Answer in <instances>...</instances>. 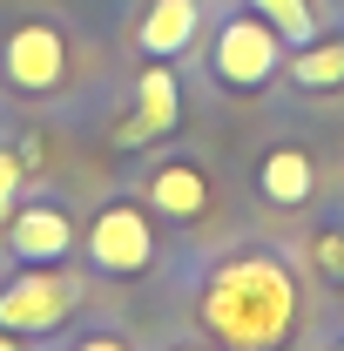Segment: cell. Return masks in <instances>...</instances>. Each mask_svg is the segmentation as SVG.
I'll list each match as a JSON object with an SVG mask.
<instances>
[{
    "mask_svg": "<svg viewBox=\"0 0 344 351\" xmlns=\"http://www.w3.org/2000/svg\"><path fill=\"white\" fill-rule=\"evenodd\" d=\"M142 203L156 217H169V223H196L216 203V182L196 156H162V162L142 169Z\"/></svg>",
    "mask_w": 344,
    "mask_h": 351,
    "instance_id": "obj_7",
    "label": "cell"
},
{
    "mask_svg": "<svg viewBox=\"0 0 344 351\" xmlns=\"http://www.w3.org/2000/svg\"><path fill=\"white\" fill-rule=\"evenodd\" d=\"M310 263L324 284H344V230H317L310 237Z\"/></svg>",
    "mask_w": 344,
    "mask_h": 351,
    "instance_id": "obj_13",
    "label": "cell"
},
{
    "mask_svg": "<svg viewBox=\"0 0 344 351\" xmlns=\"http://www.w3.org/2000/svg\"><path fill=\"white\" fill-rule=\"evenodd\" d=\"M0 75L14 95H54L68 82V34L54 21H21L0 41Z\"/></svg>",
    "mask_w": 344,
    "mask_h": 351,
    "instance_id": "obj_5",
    "label": "cell"
},
{
    "mask_svg": "<svg viewBox=\"0 0 344 351\" xmlns=\"http://www.w3.org/2000/svg\"><path fill=\"white\" fill-rule=\"evenodd\" d=\"M14 149H21V162H27V169H41V162H47V156H41V135H21Z\"/></svg>",
    "mask_w": 344,
    "mask_h": 351,
    "instance_id": "obj_16",
    "label": "cell"
},
{
    "mask_svg": "<svg viewBox=\"0 0 344 351\" xmlns=\"http://www.w3.org/2000/svg\"><path fill=\"white\" fill-rule=\"evenodd\" d=\"M0 351H21V331H7V324H0Z\"/></svg>",
    "mask_w": 344,
    "mask_h": 351,
    "instance_id": "obj_17",
    "label": "cell"
},
{
    "mask_svg": "<svg viewBox=\"0 0 344 351\" xmlns=\"http://www.w3.org/2000/svg\"><path fill=\"white\" fill-rule=\"evenodd\" d=\"M175 122H182V88H175V68H169V61H149V68H142V82H135V108L115 122V142H122V149H149V142L175 135Z\"/></svg>",
    "mask_w": 344,
    "mask_h": 351,
    "instance_id": "obj_8",
    "label": "cell"
},
{
    "mask_svg": "<svg viewBox=\"0 0 344 351\" xmlns=\"http://www.w3.org/2000/svg\"><path fill=\"white\" fill-rule=\"evenodd\" d=\"M297 270L284 263V250H236L210 270L196 324L223 351H284L297 338Z\"/></svg>",
    "mask_w": 344,
    "mask_h": 351,
    "instance_id": "obj_1",
    "label": "cell"
},
{
    "mask_svg": "<svg viewBox=\"0 0 344 351\" xmlns=\"http://www.w3.org/2000/svg\"><path fill=\"white\" fill-rule=\"evenodd\" d=\"M291 82L297 88H338L344 82V34L338 41H317V34H310V41L291 54Z\"/></svg>",
    "mask_w": 344,
    "mask_h": 351,
    "instance_id": "obj_11",
    "label": "cell"
},
{
    "mask_svg": "<svg viewBox=\"0 0 344 351\" xmlns=\"http://www.w3.org/2000/svg\"><path fill=\"white\" fill-rule=\"evenodd\" d=\"M82 243H88L95 277L129 284V277H142V270L156 263V217H149V203L115 196V203H101V210H95V223H88Z\"/></svg>",
    "mask_w": 344,
    "mask_h": 351,
    "instance_id": "obj_3",
    "label": "cell"
},
{
    "mask_svg": "<svg viewBox=\"0 0 344 351\" xmlns=\"http://www.w3.org/2000/svg\"><path fill=\"white\" fill-rule=\"evenodd\" d=\"M263 21L284 34V47H304L310 34H317V14H310V0H250Z\"/></svg>",
    "mask_w": 344,
    "mask_h": 351,
    "instance_id": "obj_12",
    "label": "cell"
},
{
    "mask_svg": "<svg viewBox=\"0 0 344 351\" xmlns=\"http://www.w3.org/2000/svg\"><path fill=\"white\" fill-rule=\"evenodd\" d=\"M68 250H75V217L61 196L14 203V217H7V257L14 263H68Z\"/></svg>",
    "mask_w": 344,
    "mask_h": 351,
    "instance_id": "obj_6",
    "label": "cell"
},
{
    "mask_svg": "<svg viewBox=\"0 0 344 351\" xmlns=\"http://www.w3.org/2000/svg\"><path fill=\"white\" fill-rule=\"evenodd\" d=\"M196 27H203V0H149L135 21V47L149 61H175L182 47H196Z\"/></svg>",
    "mask_w": 344,
    "mask_h": 351,
    "instance_id": "obj_10",
    "label": "cell"
},
{
    "mask_svg": "<svg viewBox=\"0 0 344 351\" xmlns=\"http://www.w3.org/2000/svg\"><path fill=\"white\" fill-rule=\"evenodd\" d=\"M175 351H203V345H175Z\"/></svg>",
    "mask_w": 344,
    "mask_h": 351,
    "instance_id": "obj_18",
    "label": "cell"
},
{
    "mask_svg": "<svg viewBox=\"0 0 344 351\" xmlns=\"http://www.w3.org/2000/svg\"><path fill=\"white\" fill-rule=\"evenodd\" d=\"M75 351H129V345H122L115 331H95V338H82V345H75Z\"/></svg>",
    "mask_w": 344,
    "mask_h": 351,
    "instance_id": "obj_15",
    "label": "cell"
},
{
    "mask_svg": "<svg viewBox=\"0 0 344 351\" xmlns=\"http://www.w3.org/2000/svg\"><path fill=\"white\" fill-rule=\"evenodd\" d=\"M277 68H284V34L263 21L257 7H243V14H230V21L216 27L210 75L230 88V95H257V88H270Z\"/></svg>",
    "mask_w": 344,
    "mask_h": 351,
    "instance_id": "obj_2",
    "label": "cell"
},
{
    "mask_svg": "<svg viewBox=\"0 0 344 351\" xmlns=\"http://www.w3.org/2000/svg\"><path fill=\"white\" fill-rule=\"evenodd\" d=\"M257 196L270 203V210H304V203L317 196V162H310V149H297V142L263 149V162H257Z\"/></svg>",
    "mask_w": 344,
    "mask_h": 351,
    "instance_id": "obj_9",
    "label": "cell"
},
{
    "mask_svg": "<svg viewBox=\"0 0 344 351\" xmlns=\"http://www.w3.org/2000/svg\"><path fill=\"white\" fill-rule=\"evenodd\" d=\"M331 351H344V338H338V345H331Z\"/></svg>",
    "mask_w": 344,
    "mask_h": 351,
    "instance_id": "obj_19",
    "label": "cell"
},
{
    "mask_svg": "<svg viewBox=\"0 0 344 351\" xmlns=\"http://www.w3.org/2000/svg\"><path fill=\"white\" fill-rule=\"evenodd\" d=\"M75 311V284L54 270V263H21L7 284H0V324L21 331V338H47L61 331Z\"/></svg>",
    "mask_w": 344,
    "mask_h": 351,
    "instance_id": "obj_4",
    "label": "cell"
},
{
    "mask_svg": "<svg viewBox=\"0 0 344 351\" xmlns=\"http://www.w3.org/2000/svg\"><path fill=\"white\" fill-rule=\"evenodd\" d=\"M21 182H27V162H21V149H7V142H0V223L14 217V203H21Z\"/></svg>",
    "mask_w": 344,
    "mask_h": 351,
    "instance_id": "obj_14",
    "label": "cell"
}]
</instances>
